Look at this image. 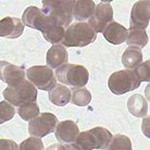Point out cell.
<instances>
[{
    "instance_id": "obj_1",
    "label": "cell",
    "mask_w": 150,
    "mask_h": 150,
    "mask_svg": "<svg viewBox=\"0 0 150 150\" xmlns=\"http://www.w3.org/2000/svg\"><path fill=\"white\" fill-rule=\"evenodd\" d=\"M75 0H49L42 1V11L51 23L62 27L70 26L74 19L73 7Z\"/></svg>"
},
{
    "instance_id": "obj_2",
    "label": "cell",
    "mask_w": 150,
    "mask_h": 150,
    "mask_svg": "<svg viewBox=\"0 0 150 150\" xmlns=\"http://www.w3.org/2000/svg\"><path fill=\"white\" fill-rule=\"evenodd\" d=\"M112 138L113 136L109 129L98 126L81 132L74 145L77 150H105L109 147Z\"/></svg>"
},
{
    "instance_id": "obj_3",
    "label": "cell",
    "mask_w": 150,
    "mask_h": 150,
    "mask_svg": "<svg viewBox=\"0 0 150 150\" xmlns=\"http://www.w3.org/2000/svg\"><path fill=\"white\" fill-rule=\"evenodd\" d=\"M97 33L86 22H75L65 30V36L62 41L64 47H85L94 42Z\"/></svg>"
},
{
    "instance_id": "obj_4",
    "label": "cell",
    "mask_w": 150,
    "mask_h": 150,
    "mask_svg": "<svg viewBox=\"0 0 150 150\" xmlns=\"http://www.w3.org/2000/svg\"><path fill=\"white\" fill-rule=\"evenodd\" d=\"M56 77L61 84L76 89L86 86L89 81V72L84 65L68 63L56 70Z\"/></svg>"
},
{
    "instance_id": "obj_5",
    "label": "cell",
    "mask_w": 150,
    "mask_h": 150,
    "mask_svg": "<svg viewBox=\"0 0 150 150\" xmlns=\"http://www.w3.org/2000/svg\"><path fill=\"white\" fill-rule=\"evenodd\" d=\"M108 86L114 95H124L140 86L135 70H121L110 75Z\"/></svg>"
},
{
    "instance_id": "obj_6",
    "label": "cell",
    "mask_w": 150,
    "mask_h": 150,
    "mask_svg": "<svg viewBox=\"0 0 150 150\" xmlns=\"http://www.w3.org/2000/svg\"><path fill=\"white\" fill-rule=\"evenodd\" d=\"M37 95L36 86L28 79L23 81L16 86L7 87L4 90V97L6 100L14 107H20L27 102H35L37 99Z\"/></svg>"
},
{
    "instance_id": "obj_7",
    "label": "cell",
    "mask_w": 150,
    "mask_h": 150,
    "mask_svg": "<svg viewBox=\"0 0 150 150\" xmlns=\"http://www.w3.org/2000/svg\"><path fill=\"white\" fill-rule=\"evenodd\" d=\"M26 77L37 89L51 91L57 86V77L52 69L47 65H34L27 69Z\"/></svg>"
},
{
    "instance_id": "obj_8",
    "label": "cell",
    "mask_w": 150,
    "mask_h": 150,
    "mask_svg": "<svg viewBox=\"0 0 150 150\" xmlns=\"http://www.w3.org/2000/svg\"><path fill=\"white\" fill-rule=\"evenodd\" d=\"M58 117L54 114L49 112L40 113L34 120L28 123V133L34 137L42 138L45 136L56 132L58 126Z\"/></svg>"
},
{
    "instance_id": "obj_9",
    "label": "cell",
    "mask_w": 150,
    "mask_h": 150,
    "mask_svg": "<svg viewBox=\"0 0 150 150\" xmlns=\"http://www.w3.org/2000/svg\"><path fill=\"white\" fill-rule=\"evenodd\" d=\"M113 22V9L110 1H101L97 4L94 15L90 18L89 24L96 33H102L110 23Z\"/></svg>"
},
{
    "instance_id": "obj_10",
    "label": "cell",
    "mask_w": 150,
    "mask_h": 150,
    "mask_svg": "<svg viewBox=\"0 0 150 150\" xmlns=\"http://www.w3.org/2000/svg\"><path fill=\"white\" fill-rule=\"evenodd\" d=\"M22 22L25 26L40 32L45 30L49 24H51V21L45 14V12L35 6H30L25 9L22 16Z\"/></svg>"
},
{
    "instance_id": "obj_11",
    "label": "cell",
    "mask_w": 150,
    "mask_h": 150,
    "mask_svg": "<svg viewBox=\"0 0 150 150\" xmlns=\"http://www.w3.org/2000/svg\"><path fill=\"white\" fill-rule=\"evenodd\" d=\"M150 20V1L140 0L136 1L131 12V27L146 30Z\"/></svg>"
},
{
    "instance_id": "obj_12",
    "label": "cell",
    "mask_w": 150,
    "mask_h": 150,
    "mask_svg": "<svg viewBox=\"0 0 150 150\" xmlns=\"http://www.w3.org/2000/svg\"><path fill=\"white\" fill-rule=\"evenodd\" d=\"M0 64H1L0 68L1 81L8 84L9 87L16 86L23 81H25V72L21 67L9 63L7 61H1Z\"/></svg>"
},
{
    "instance_id": "obj_13",
    "label": "cell",
    "mask_w": 150,
    "mask_h": 150,
    "mask_svg": "<svg viewBox=\"0 0 150 150\" xmlns=\"http://www.w3.org/2000/svg\"><path fill=\"white\" fill-rule=\"evenodd\" d=\"M54 135L60 144H73L79 135V128L74 121L64 120L59 122Z\"/></svg>"
},
{
    "instance_id": "obj_14",
    "label": "cell",
    "mask_w": 150,
    "mask_h": 150,
    "mask_svg": "<svg viewBox=\"0 0 150 150\" xmlns=\"http://www.w3.org/2000/svg\"><path fill=\"white\" fill-rule=\"evenodd\" d=\"M24 24L22 20L18 18L8 16L0 21V35L2 37H8L11 39L19 38L23 34Z\"/></svg>"
},
{
    "instance_id": "obj_15",
    "label": "cell",
    "mask_w": 150,
    "mask_h": 150,
    "mask_svg": "<svg viewBox=\"0 0 150 150\" xmlns=\"http://www.w3.org/2000/svg\"><path fill=\"white\" fill-rule=\"evenodd\" d=\"M69 60V53L64 46L56 45L52 46L48 50L47 57H46V62L47 67L50 69H60L65 64H68Z\"/></svg>"
},
{
    "instance_id": "obj_16",
    "label": "cell",
    "mask_w": 150,
    "mask_h": 150,
    "mask_svg": "<svg viewBox=\"0 0 150 150\" xmlns=\"http://www.w3.org/2000/svg\"><path fill=\"white\" fill-rule=\"evenodd\" d=\"M103 37L112 45H121L127 39L128 30L125 28L120 23L114 22L110 23L105 30L102 32Z\"/></svg>"
},
{
    "instance_id": "obj_17",
    "label": "cell",
    "mask_w": 150,
    "mask_h": 150,
    "mask_svg": "<svg viewBox=\"0 0 150 150\" xmlns=\"http://www.w3.org/2000/svg\"><path fill=\"white\" fill-rule=\"evenodd\" d=\"M96 4L93 0H75L73 7V15L77 22H84L94 15Z\"/></svg>"
},
{
    "instance_id": "obj_18",
    "label": "cell",
    "mask_w": 150,
    "mask_h": 150,
    "mask_svg": "<svg viewBox=\"0 0 150 150\" xmlns=\"http://www.w3.org/2000/svg\"><path fill=\"white\" fill-rule=\"evenodd\" d=\"M49 100L54 105L64 107L72 100V91L63 84H57L51 91H49Z\"/></svg>"
},
{
    "instance_id": "obj_19",
    "label": "cell",
    "mask_w": 150,
    "mask_h": 150,
    "mask_svg": "<svg viewBox=\"0 0 150 150\" xmlns=\"http://www.w3.org/2000/svg\"><path fill=\"white\" fill-rule=\"evenodd\" d=\"M127 109L132 115L136 117H146L148 113V102L142 95H132L127 100Z\"/></svg>"
},
{
    "instance_id": "obj_20",
    "label": "cell",
    "mask_w": 150,
    "mask_h": 150,
    "mask_svg": "<svg viewBox=\"0 0 150 150\" xmlns=\"http://www.w3.org/2000/svg\"><path fill=\"white\" fill-rule=\"evenodd\" d=\"M122 63L127 70L137 69L143 63V52L137 47H127L122 54Z\"/></svg>"
},
{
    "instance_id": "obj_21",
    "label": "cell",
    "mask_w": 150,
    "mask_h": 150,
    "mask_svg": "<svg viewBox=\"0 0 150 150\" xmlns=\"http://www.w3.org/2000/svg\"><path fill=\"white\" fill-rule=\"evenodd\" d=\"M148 40L149 39H148L146 30L135 28V27H129L128 36L126 39V44L128 45V47H137L142 49L146 47Z\"/></svg>"
},
{
    "instance_id": "obj_22",
    "label": "cell",
    "mask_w": 150,
    "mask_h": 150,
    "mask_svg": "<svg viewBox=\"0 0 150 150\" xmlns=\"http://www.w3.org/2000/svg\"><path fill=\"white\" fill-rule=\"evenodd\" d=\"M41 33H42L46 40L50 44H53L54 46H56V44H62L64 36H65L64 27L60 26V25H56L53 23L49 24Z\"/></svg>"
},
{
    "instance_id": "obj_23",
    "label": "cell",
    "mask_w": 150,
    "mask_h": 150,
    "mask_svg": "<svg viewBox=\"0 0 150 150\" xmlns=\"http://www.w3.org/2000/svg\"><path fill=\"white\" fill-rule=\"evenodd\" d=\"M18 114H19L23 120L25 121H32L35 117H37L40 112H39V105L37 102H27L24 105H20L18 108Z\"/></svg>"
},
{
    "instance_id": "obj_24",
    "label": "cell",
    "mask_w": 150,
    "mask_h": 150,
    "mask_svg": "<svg viewBox=\"0 0 150 150\" xmlns=\"http://www.w3.org/2000/svg\"><path fill=\"white\" fill-rule=\"evenodd\" d=\"M72 103L77 107H86L91 101V94L87 88H76L72 91Z\"/></svg>"
},
{
    "instance_id": "obj_25",
    "label": "cell",
    "mask_w": 150,
    "mask_h": 150,
    "mask_svg": "<svg viewBox=\"0 0 150 150\" xmlns=\"http://www.w3.org/2000/svg\"><path fill=\"white\" fill-rule=\"evenodd\" d=\"M105 150H133L131 139L126 135L116 134L113 136L109 147Z\"/></svg>"
},
{
    "instance_id": "obj_26",
    "label": "cell",
    "mask_w": 150,
    "mask_h": 150,
    "mask_svg": "<svg viewBox=\"0 0 150 150\" xmlns=\"http://www.w3.org/2000/svg\"><path fill=\"white\" fill-rule=\"evenodd\" d=\"M19 150H44V144L40 138L30 136L20 144Z\"/></svg>"
},
{
    "instance_id": "obj_27",
    "label": "cell",
    "mask_w": 150,
    "mask_h": 150,
    "mask_svg": "<svg viewBox=\"0 0 150 150\" xmlns=\"http://www.w3.org/2000/svg\"><path fill=\"white\" fill-rule=\"evenodd\" d=\"M0 110H1V113H0V117H1V123H4L7 121H10L14 116L15 114V109L14 105H11L10 102L8 101H1L0 102Z\"/></svg>"
},
{
    "instance_id": "obj_28",
    "label": "cell",
    "mask_w": 150,
    "mask_h": 150,
    "mask_svg": "<svg viewBox=\"0 0 150 150\" xmlns=\"http://www.w3.org/2000/svg\"><path fill=\"white\" fill-rule=\"evenodd\" d=\"M135 72L140 82H150V59L135 69Z\"/></svg>"
},
{
    "instance_id": "obj_29",
    "label": "cell",
    "mask_w": 150,
    "mask_h": 150,
    "mask_svg": "<svg viewBox=\"0 0 150 150\" xmlns=\"http://www.w3.org/2000/svg\"><path fill=\"white\" fill-rule=\"evenodd\" d=\"M0 150H19V145L12 139H0Z\"/></svg>"
},
{
    "instance_id": "obj_30",
    "label": "cell",
    "mask_w": 150,
    "mask_h": 150,
    "mask_svg": "<svg viewBox=\"0 0 150 150\" xmlns=\"http://www.w3.org/2000/svg\"><path fill=\"white\" fill-rule=\"evenodd\" d=\"M46 150H77L74 144H68V145H63V144H53L47 148Z\"/></svg>"
},
{
    "instance_id": "obj_31",
    "label": "cell",
    "mask_w": 150,
    "mask_h": 150,
    "mask_svg": "<svg viewBox=\"0 0 150 150\" xmlns=\"http://www.w3.org/2000/svg\"><path fill=\"white\" fill-rule=\"evenodd\" d=\"M142 131L147 138L150 139V115H147L142 122Z\"/></svg>"
},
{
    "instance_id": "obj_32",
    "label": "cell",
    "mask_w": 150,
    "mask_h": 150,
    "mask_svg": "<svg viewBox=\"0 0 150 150\" xmlns=\"http://www.w3.org/2000/svg\"><path fill=\"white\" fill-rule=\"evenodd\" d=\"M145 96H146V99L150 102V84H148L145 88Z\"/></svg>"
}]
</instances>
